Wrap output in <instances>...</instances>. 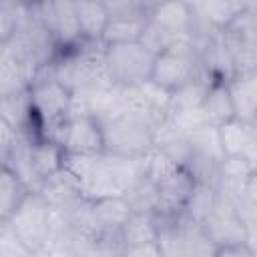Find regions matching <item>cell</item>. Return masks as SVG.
<instances>
[{"label":"cell","mask_w":257,"mask_h":257,"mask_svg":"<svg viewBox=\"0 0 257 257\" xmlns=\"http://www.w3.org/2000/svg\"><path fill=\"white\" fill-rule=\"evenodd\" d=\"M141 159L116 157L110 153L90 157L66 155L64 169L78 183L82 199L94 201L100 197H124L126 191L143 177Z\"/></svg>","instance_id":"6da1fadb"},{"label":"cell","mask_w":257,"mask_h":257,"mask_svg":"<svg viewBox=\"0 0 257 257\" xmlns=\"http://www.w3.org/2000/svg\"><path fill=\"white\" fill-rule=\"evenodd\" d=\"M28 96L38 137L52 139L54 131L70 116L72 90L64 86L48 68L28 84Z\"/></svg>","instance_id":"7a4b0ae2"},{"label":"cell","mask_w":257,"mask_h":257,"mask_svg":"<svg viewBox=\"0 0 257 257\" xmlns=\"http://www.w3.org/2000/svg\"><path fill=\"white\" fill-rule=\"evenodd\" d=\"M6 225L14 231L32 257H42L50 245L54 211L38 191H28Z\"/></svg>","instance_id":"3957f363"},{"label":"cell","mask_w":257,"mask_h":257,"mask_svg":"<svg viewBox=\"0 0 257 257\" xmlns=\"http://www.w3.org/2000/svg\"><path fill=\"white\" fill-rule=\"evenodd\" d=\"M161 122L137 112H120L100 122L104 135V153L126 159L145 157L153 149V135Z\"/></svg>","instance_id":"277c9868"},{"label":"cell","mask_w":257,"mask_h":257,"mask_svg":"<svg viewBox=\"0 0 257 257\" xmlns=\"http://www.w3.org/2000/svg\"><path fill=\"white\" fill-rule=\"evenodd\" d=\"M203 74L201 68V50L185 36L155 54L151 82L161 86L163 90L171 92L181 84L197 78ZM205 76V74H203Z\"/></svg>","instance_id":"5b68a950"},{"label":"cell","mask_w":257,"mask_h":257,"mask_svg":"<svg viewBox=\"0 0 257 257\" xmlns=\"http://www.w3.org/2000/svg\"><path fill=\"white\" fill-rule=\"evenodd\" d=\"M229 56L233 74L255 70L257 64V4L249 2L235 20L219 34Z\"/></svg>","instance_id":"8992f818"},{"label":"cell","mask_w":257,"mask_h":257,"mask_svg":"<svg viewBox=\"0 0 257 257\" xmlns=\"http://www.w3.org/2000/svg\"><path fill=\"white\" fill-rule=\"evenodd\" d=\"M155 54L143 42L104 46V64L114 86H141L151 78Z\"/></svg>","instance_id":"52a82bcc"},{"label":"cell","mask_w":257,"mask_h":257,"mask_svg":"<svg viewBox=\"0 0 257 257\" xmlns=\"http://www.w3.org/2000/svg\"><path fill=\"white\" fill-rule=\"evenodd\" d=\"M68 157H90L104 153V135L98 118L90 114H70L52 135Z\"/></svg>","instance_id":"ba28073f"},{"label":"cell","mask_w":257,"mask_h":257,"mask_svg":"<svg viewBox=\"0 0 257 257\" xmlns=\"http://www.w3.org/2000/svg\"><path fill=\"white\" fill-rule=\"evenodd\" d=\"M30 10L40 26L52 36L58 50L72 48L82 42L76 18V2H32Z\"/></svg>","instance_id":"9c48e42d"},{"label":"cell","mask_w":257,"mask_h":257,"mask_svg":"<svg viewBox=\"0 0 257 257\" xmlns=\"http://www.w3.org/2000/svg\"><path fill=\"white\" fill-rule=\"evenodd\" d=\"M195 185H197V179L187 167L177 165L175 169H171L167 175H163L155 183L157 199H159L157 213L167 217L181 215L195 191Z\"/></svg>","instance_id":"30bf717a"},{"label":"cell","mask_w":257,"mask_h":257,"mask_svg":"<svg viewBox=\"0 0 257 257\" xmlns=\"http://www.w3.org/2000/svg\"><path fill=\"white\" fill-rule=\"evenodd\" d=\"M201 225L217 247L229 245V243H243V241L253 243L245 225L241 223L239 215L235 213V207L219 191H217V201H215L211 213L205 217V221Z\"/></svg>","instance_id":"8fae6325"},{"label":"cell","mask_w":257,"mask_h":257,"mask_svg":"<svg viewBox=\"0 0 257 257\" xmlns=\"http://www.w3.org/2000/svg\"><path fill=\"white\" fill-rule=\"evenodd\" d=\"M219 147L223 157L243 159L257 165V122L229 118L217 126Z\"/></svg>","instance_id":"7c38bea8"},{"label":"cell","mask_w":257,"mask_h":257,"mask_svg":"<svg viewBox=\"0 0 257 257\" xmlns=\"http://www.w3.org/2000/svg\"><path fill=\"white\" fill-rule=\"evenodd\" d=\"M28 159H30V169H32V175H34L38 187L42 181L58 175L66 167L64 149L54 139H48V137L30 139Z\"/></svg>","instance_id":"4fadbf2b"},{"label":"cell","mask_w":257,"mask_h":257,"mask_svg":"<svg viewBox=\"0 0 257 257\" xmlns=\"http://www.w3.org/2000/svg\"><path fill=\"white\" fill-rule=\"evenodd\" d=\"M233 116L239 120L255 122L257 116V70L237 72L225 80Z\"/></svg>","instance_id":"5bb4252c"},{"label":"cell","mask_w":257,"mask_h":257,"mask_svg":"<svg viewBox=\"0 0 257 257\" xmlns=\"http://www.w3.org/2000/svg\"><path fill=\"white\" fill-rule=\"evenodd\" d=\"M38 193L48 201V205L52 207L54 213H72L84 203L78 183L66 169L60 171L58 175L42 181L38 187Z\"/></svg>","instance_id":"9a60e30c"},{"label":"cell","mask_w":257,"mask_h":257,"mask_svg":"<svg viewBox=\"0 0 257 257\" xmlns=\"http://www.w3.org/2000/svg\"><path fill=\"white\" fill-rule=\"evenodd\" d=\"M0 118L8 122L16 133L26 135L28 139H38L28 88L0 96Z\"/></svg>","instance_id":"2e32d148"},{"label":"cell","mask_w":257,"mask_h":257,"mask_svg":"<svg viewBox=\"0 0 257 257\" xmlns=\"http://www.w3.org/2000/svg\"><path fill=\"white\" fill-rule=\"evenodd\" d=\"M161 227V215L153 211H131L126 221L118 231V247L120 251L126 247L153 243L157 241Z\"/></svg>","instance_id":"e0dca14e"},{"label":"cell","mask_w":257,"mask_h":257,"mask_svg":"<svg viewBox=\"0 0 257 257\" xmlns=\"http://www.w3.org/2000/svg\"><path fill=\"white\" fill-rule=\"evenodd\" d=\"M189 18H191V4L189 2H163V4L151 2L149 20L171 34L187 36Z\"/></svg>","instance_id":"ac0fdd59"},{"label":"cell","mask_w":257,"mask_h":257,"mask_svg":"<svg viewBox=\"0 0 257 257\" xmlns=\"http://www.w3.org/2000/svg\"><path fill=\"white\" fill-rule=\"evenodd\" d=\"M76 18H78L82 42L102 44V34L108 24V12L104 2H92V0L76 2Z\"/></svg>","instance_id":"d6986e66"},{"label":"cell","mask_w":257,"mask_h":257,"mask_svg":"<svg viewBox=\"0 0 257 257\" xmlns=\"http://www.w3.org/2000/svg\"><path fill=\"white\" fill-rule=\"evenodd\" d=\"M149 14L141 16H108V24L102 34V46L141 42Z\"/></svg>","instance_id":"ffe728a7"},{"label":"cell","mask_w":257,"mask_h":257,"mask_svg":"<svg viewBox=\"0 0 257 257\" xmlns=\"http://www.w3.org/2000/svg\"><path fill=\"white\" fill-rule=\"evenodd\" d=\"M209 78L207 76H197L179 88L169 92V114L175 112H189V110H199L205 102L207 90H209Z\"/></svg>","instance_id":"44dd1931"},{"label":"cell","mask_w":257,"mask_h":257,"mask_svg":"<svg viewBox=\"0 0 257 257\" xmlns=\"http://www.w3.org/2000/svg\"><path fill=\"white\" fill-rule=\"evenodd\" d=\"M249 4V0L237 2V0H213V2H193L195 10L205 18V22L217 32L221 34L233 20L235 16L245 10V6Z\"/></svg>","instance_id":"7402d4cb"},{"label":"cell","mask_w":257,"mask_h":257,"mask_svg":"<svg viewBox=\"0 0 257 257\" xmlns=\"http://www.w3.org/2000/svg\"><path fill=\"white\" fill-rule=\"evenodd\" d=\"M30 189L4 163H0V219L8 221Z\"/></svg>","instance_id":"603a6c76"},{"label":"cell","mask_w":257,"mask_h":257,"mask_svg":"<svg viewBox=\"0 0 257 257\" xmlns=\"http://www.w3.org/2000/svg\"><path fill=\"white\" fill-rule=\"evenodd\" d=\"M201 110H203L207 122L215 124V126L233 118V106H231V98H229L225 80H211L209 82V90H207V96H205Z\"/></svg>","instance_id":"cb8c5ba5"},{"label":"cell","mask_w":257,"mask_h":257,"mask_svg":"<svg viewBox=\"0 0 257 257\" xmlns=\"http://www.w3.org/2000/svg\"><path fill=\"white\" fill-rule=\"evenodd\" d=\"M179 223H181V231H183L185 257H213L217 245L207 235L203 225L197 221H191L183 213L179 215Z\"/></svg>","instance_id":"d4e9b609"},{"label":"cell","mask_w":257,"mask_h":257,"mask_svg":"<svg viewBox=\"0 0 257 257\" xmlns=\"http://www.w3.org/2000/svg\"><path fill=\"white\" fill-rule=\"evenodd\" d=\"M187 141H189V147H191V157L221 163L223 153H221V147H219V135H217L215 124L205 122V124L193 128L191 133H187Z\"/></svg>","instance_id":"484cf974"},{"label":"cell","mask_w":257,"mask_h":257,"mask_svg":"<svg viewBox=\"0 0 257 257\" xmlns=\"http://www.w3.org/2000/svg\"><path fill=\"white\" fill-rule=\"evenodd\" d=\"M28 84L30 80L22 70V66L10 56L6 48H2L0 50V96L24 90L28 88Z\"/></svg>","instance_id":"4316f807"},{"label":"cell","mask_w":257,"mask_h":257,"mask_svg":"<svg viewBox=\"0 0 257 257\" xmlns=\"http://www.w3.org/2000/svg\"><path fill=\"white\" fill-rule=\"evenodd\" d=\"M28 14L24 2H0V46H8Z\"/></svg>","instance_id":"83f0119b"},{"label":"cell","mask_w":257,"mask_h":257,"mask_svg":"<svg viewBox=\"0 0 257 257\" xmlns=\"http://www.w3.org/2000/svg\"><path fill=\"white\" fill-rule=\"evenodd\" d=\"M131 211H159V199H157V189L155 183H151L149 179L141 177L124 195Z\"/></svg>","instance_id":"f1b7e54d"},{"label":"cell","mask_w":257,"mask_h":257,"mask_svg":"<svg viewBox=\"0 0 257 257\" xmlns=\"http://www.w3.org/2000/svg\"><path fill=\"white\" fill-rule=\"evenodd\" d=\"M0 257H32L8 225L0 229Z\"/></svg>","instance_id":"f546056e"},{"label":"cell","mask_w":257,"mask_h":257,"mask_svg":"<svg viewBox=\"0 0 257 257\" xmlns=\"http://www.w3.org/2000/svg\"><path fill=\"white\" fill-rule=\"evenodd\" d=\"M213 257H255V247L253 243H229V245H219L213 253Z\"/></svg>","instance_id":"4dcf8cb0"},{"label":"cell","mask_w":257,"mask_h":257,"mask_svg":"<svg viewBox=\"0 0 257 257\" xmlns=\"http://www.w3.org/2000/svg\"><path fill=\"white\" fill-rule=\"evenodd\" d=\"M16 139H18V133H16L8 122H4V120L0 118V163L6 161V157H8L10 149L14 147Z\"/></svg>","instance_id":"1f68e13d"},{"label":"cell","mask_w":257,"mask_h":257,"mask_svg":"<svg viewBox=\"0 0 257 257\" xmlns=\"http://www.w3.org/2000/svg\"><path fill=\"white\" fill-rule=\"evenodd\" d=\"M122 257H163L159 245L153 243H143V245H135V247H126L120 251Z\"/></svg>","instance_id":"d6a6232c"},{"label":"cell","mask_w":257,"mask_h":257,"mask_svg":"<svg viewBox=\"0 0 257 257\" xmlns=\"http://www.w3.org/2000/svg\"><path fill=\"white\" fill-rule=\"evenodd\" d=\"M102 257H122V253L118 251V253H106V255H102Z\"/></svg>","instance_id":"836d02e7"},{"label":"cell","mask_w":257,"mask_h":257,"mask_svg":"<svg viewBox=\"0 0 257 257\" xmlns=\"http://www.w3.org/2000/svg\"><path fill=\"white\" fill-rule=\"evenodd\" d=\"M4 225H6V221H2V219H0V229H2Z\"/></svg>","instance_id":"e575fe53"},{"label":"cell","mask_w":257,"mask_h":257,"mask_svg":"<svg viewBox=\"0 0 257 257\" xmlns=\"http://www.w3.org/2000/svg\"><path fill=\"white\" fill-rule=\"evenodd\" d=\"M0 50H2V46H0Z\"/></svg>","instance_id":"d590c367"}]
</instances>
